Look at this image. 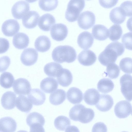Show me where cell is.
Returning <instances> with one entry per match:
<instances>
[{
    "label": "cell",
    "mask_w": 132,
    "mask_h": 132,
    "mask_svg": "<svg viewBox=\"0 0 132 132\" xmlns=\"http://www.w3.org/2000/svg\"><path fill=\"white\" fill-rule=\"evenodd\" d=\"M120 7L122 12L126 16H132V1H125L121 4Z\"/></svg>",
    "instance_id": "41"
},
{
    "label": "cell",
    "mask_w": 132,
    "mask_h": 132,
    "mask_svg": "<svg viewBox=\"0 0 132 132\" xmlns=\"http://www.w3.org/2000/svg\"><path fill=\"white\" fill-rule=\"evenodd\" d=\"M95 16L93 13L89 11L82 12L78 20V23L81 28L87 30L92 27L95 24Z\"/></svg>",
    "instance_id": "6"
},
{
    "label": "cell",
    "mask_w": 132,
    "mask_h": 132,
    "mask_svg": "<svg viewBox=\"0 0 132 132\" xmlns=\"http://www.w3.org/2000/svg\"><path fill=\"white\" fill-rule=\"evenodd\" d=\"M113 104V100L111 96L107 94H101L99 100L95 106L99 111L105 112L110 109Z\"/></svg>",
    "instance_id": "16"
},
{
    "label": "cell",
    "mask_w": 132,
    "mask_h": 132,
    "mask_svg": "<svg viewBox=\"0 0 132 132\" xmlns=\"http://www.w3.org/2000/svg\"><path fill=\"white\" fill-rule=\"evenodd\" d=\"M109 38L112 41L118 40L121 37L122 34L121 26L118 24H114L109 29Z\"/></svg>",
    "instance_id": "37"
},
{
    "label": "cell",
    "mask_w": 132,
    "mask_h": 132,
    "mask_svg": "<svg viewBox=\"0 0 132 132\" xmlns=\"http://www.w3.org/2000/svg\"><path fill=\"white\" fill-rule=\"evenodd\" d=\"M45 121L43 116L36 112L30 113L26 119L27 123L30 127V131L31 132L40 131L43 130Z\"/></svg>",
    "instance_id": "4"
},
{
    "label": "cell",
    "mask_w": 132,
    "mask_h": 132,
    "mask_svg": "<svg viewBox=\"0 0 132 132\" xmlns=\"http://www.w3.org/2000/svg\"><path fill=\"white\" fill-rule=\"evenodd\" d=\"M67 97L69 102L73 104H76L80 103L82 101L83 94L78 88L72 87L67 91Z\"/></svg>",
    "instance_id": "24"
},
{
    "label": "cell",
    "mask_w": 132,
    "mask_h": 132,
    "mask_svg": "<svg viewBox=\"0 0 132 132\" xmlns=\"http://www.w3.org/2000/svg\"><path fill=\"white\" fill-rule=\"evenodd\" d=\"M85 106L79 104L75 105L70 110L69 116L70 119L75 121H78V116L81 110Z\"/></svg>",
    "instance_id": "40"
},
{
    "label": "cell",
    "mask_w": 132,
    "mask_h": 132,
    "mask_svg": "<svg viewBox=\"0 0 132 132\" xmlns=\"http://www.w3.org/2000/svg\"><path fill=\"white\" fill-rule=\"evenodd\" d=\"M52 57L55 62L62 63H72L76 60L77 54L75 49L69 45H60L54 48L52 53Z\"/></svg>",
    "instance_id": "2"
},
{
    "label": "cell",
    "mask_w": 132,
    "mask_h": 132,
    "mask_svg": "<svg viewBox=\"0 0 132 132\" xmlns=\"http://www.w3.org/2000/svg\"><path fill=\"white\" fill-rule=\"evenodd\" d=\"M124 51V47L121 43L118 42H112L100 54L98 60L102 64L107 66L114 63L118 57L122 55Z\"/></svg>",
    "instance_id": "1"
},
{
    "label": "cell",
    "mask_w": 132,
    "mask_h": 132,
    "mask_svg": "<svg viewBox=\"0 0 132 132\" xmlns=\"http://www.w3.org/2000/svg\"><path fill=\"white\" fill-rule=\"evenodd\" d=\"M14 80L13 76L10 72H4L1 75L0 83L1 86L5 89L11 88Z\"/></svg>",
    "instance_id": "34"
},
{
    "label": "cell",
    "mask_w": 132,
    "mask_h": 132,
    "mask_svg": "<svg viewBox=\"0 0 132 132\" xmlns=\"http://www.w3.org/2000/svg\"><path fill=\"white\" fill-rule=\"evenodd\" d=\"M39 17V14L36 11H30L23 18V24L27 29L33 28L37 26Z\"/></svg>",
    "instance_id": "14"
},
{
    "label": "cell",
    "mask_w": 132,
    "mask_h": 132,
    "mask_svg": "<svg viewBox=\"0 0 132 132\" xmlns=\"http://www.w3.org/2000/svg\"><path fill=\"white\" fill-rule=\"evenodd\" d=\"M119 67L121 70L127 73H132V59L126 57L122 59L119 63Z\"/></svg>",
    "instance_id": "39"
},
{
    "label": "cell",
    "mask_w": 132,
    "mask_h": 132,
    "mask_svg": "<svg viewBox=\"0 0 132 132\" xmlns=\"http://www.w3.org/2000/svg\"><path fill=\"white\" fill-rule=\"evenodd\" d=\"M58 0H39V6L43 10L50 11L54 10L58 5Z\"/></svg>",
    "instance_id": "36"
},
{
    "label": "cell",
    "mask_w": 132,
    "mask_h": 132,
    "mask_svg": "<svg viewBox=\"0 0 132 132\" xmlns=\"http://www.w3.org/2000/svg\"><path fill=\"white\" fill-rule=\"evenodd\" d=\"M58 86L56 79L51 77H47L41 81L40 87L41 90L46 93H50L55 91Z\"/></svg>",
    "instance_id": "20"
},
{
    "label": "cell",
    "mask_w": 132,
    "mask_h": 132,
    "mask_svg": "<svg viewBox=\"0 0 132 132\" xmlns=\"http://www.w3.org/2000/svg\"><path fill=\"white\" fill-rule=\"evenodd\" d=\"M29 3H32L36 2L37 0H26Z\"/></svg>",
    "instance_id": "48"
},
{
    "label": "cell",
    "mask_w": 132,
    "mask_h": 132,
    "mask_svg": "<svg viewBox=\"0 0 132 132\" xmlns=\"http://www.w3.org/2000/svg\"><path fill=\"white\" fill-rule=\"evenodd\" d=\"M118 0H99L101 5L107 9L110 8L114 6L117 3Z\"/></svg>",
    "instance_id": "44"
},
{
    "label": "cell",
    "mask_w": 132,
    "mask_h": 132,
    "mask_svg": "<svg viewBox=\"0 0 132 132\" xmlns=\"http://www.w3.org/2000/svg\"><path fill=\"white\" fill-rule=\"evenodd\" d=\"M88 0V1H89V0Z\"/></svg>",
    "instance_id": "50"
},
{
    "label": "cell",
    "mask_w": 132,
    "mask_h": 132,
    "mask_svg": "<svg viewBox=\"0 0 132 132\" xmlns=\"http://www.w3.org/2000/svg\"><path fill=\"white\" fill-rule=\"evenodd\" d=\"M95 116L94 111L91 109L83 108L80 112L78 121L84 123L91 121Z\"/></svg>",
    "instance_id": "32"
},
{
    "label": "cell",
    "mask_w": 132,
    "mask_h": 132,
    "mask_svg": "<svg viewBox=\"0 0 132 132\" xmlns=\"http://www.w3.org/2000/svg\"><path fill=\"white\" fill-rule=\"evenodd\" d=\"M62 68L60 64L52 62L46 64L44 67V70L45 73L48 76L55 78L57 77Z\"/></svg>",
    "instance_id": "29"
},
{
    "label": "cell",
    "mask_w": 132,
    "mask_h": 132,
    "mask_svg": "<svg viewBox=\"0 0 132 132\" xmlns=\"http://www.w3.org/2000/svg\"><path fill=\"white\" fill-rule=\"evenodd\" d=\"M34 45L35 48L38 51L44 52L50 49L51 42L47 37L44 35L41 36L36 39Z\"/></svg>",
    "instance_id": "27"
},
{
    "label": "cell",
    "mask_w": 132,
    "mask_h": 132,
    "mask_svg": "<svg viewBox=\"0 0 132 132\" xmlns=\"http://www.w3.org/2000/svg\"><path fill=\"white\" fill-rule=\"evenodd\" d=\"M0 53L6 52L9 47V43L7 39L5 38H0Z\"/></svg>",
    "instance_id": "46"
},
{
    "label": "cell",
    "mask_w": 132,
    "mask_h": 132,
    "mask_svg": "<svg viewBox=\"0 0 132 132\" xmlns=\"http://www.w3.org/2000/svg\"><path fill=\"white\" fill-rule=\"evenodd\" d=\"M56 78L59 84L63 87L69 86L73 80V76L70 71L63 68L60 71Z\"/></svg>",
    "instance_id": "22"
},
{
    "label": "cell",
    "mask_w": 132,
    "mask_h": 132,
    "mask_svg": "<svg viewBox=\"0 0 132 132\" xmlns=\"http://www.w3.org/2000/svg\"><path fill=\"white\" fill-rule=\"evenodd\" d=\"M32 104L28 98L23 95L19 96L16 99V106L19 110L22 112H29L32 107Z\"/></svg>",
    "instance_id": "28"
},
{
    "label": "cell",
    "mask_w": 132,
    "mask_h": 132,
    "mask_svg": "<svg viewBox=\"0 0 132 132\" xmlns=\"http://www.w3.org/2000/svg\"><path fill=\"white\" fill-rule=\"evenodd\" d=\"M20 28V25L17 21L14 19H10L3 23L2 30L5 36L12 37L19 31Z\"/></svg>",
    "instance_id": "12"
},
{
    "label": "cell",
    "mask_w": 132,
    "mask_h": 132,
    "mask_svg": "<svg viewBox=\"0 0 132 132\" xmlns=\"http://www.w3.org/2000/svg\"><path fill=\"white\" fill-rule=\"evenodd\" d=\"M92 132L107 131L106 125L103 122H100L96 123L93 126L92 129Z\"/></svg>",
    "instance_id": "45"
},
{
    "label": "cell",
    "mask_w": 132,
    "mask_h": 132,
    "mask_svg": "<svg viewBox=\"0 0 132 132\" xmlns=\"http://www.w3.org/2000/svg\"><path fill=\"white\" fill-rule=\"evenodd\" d=\"M121 41L126 49L132 50V32H129L123 35Z\"/></svg>",
    "instance_id": "42"
},
{
    "label": "cell",
    "mask_w": 132,
    "mask_h": 132,
    "mask_svg": "<svg viewBox=\"0 0 132 132\" xmlns=\"http://www.w3.org/2000/svg\"><path fill=\"white\" fill-rule=\"evenodd\" d=\"M85 5L84 0H70L68 3L65 17L69 22L76 21Z\"/></svg>",
    "instance_id": "3"
},
{
    "label": "cell",
    "mask_w": 132,
    "mask_h": 132,
    "mask_svg": "<svg viewBox=\"0 0 132 132\" xmlns=\"http://www.w3.org/2000/svg\"><path fill=\"white\" fill-rule=\"evenodd\" d=\"M120 84L121 92L126 100H132V76L130 75L125 74L120 78Z\"/></svg>",
    "instance_id": "5"
},
{
    "label": "cell",
    "mask_w": 132,
    "mask_h": 132,
    "mask_svg": "<svg viewBox=\"0 0 132 132\" xmlns=\"http://www.w3.org/2000/svg\"><path fill=\"white\" fill-rule=\"evenodd\" d=\"M68 33V28L65 24L59 23L52 27L50 34L52 38L57 41H62L67 37Z\"/></svg>",
    "instance_id": "8"
},
{
    "label": "cell",
    "mask_w": 132,
    "mask_h": 132,
    "mask_svg": "<svg viewBox=\"0 0 132 132\" xmlns=\"http://www.w3.org/2000/svg\"><path fill=\"white\" fill-rule=\"evenodd\" d=\"M17 127L15 120L9 117H3L0 120V132H14Z\"/></svg>",
    "instance_id": "21"
},
{
    "label": "cell",
    "mask_w": 132,
    "mask_h": 132,
    "mask_svg": "<svg viewBox=\"0 0 132 132\" xmlns=\"http://www.w3.org/2000/svg\"><path fill=\"white\" fill-rule=\"evenodd\" d=\"M38 56V52L35 49L28 48L24 49L21 54L20 60L24 65L30 66L36 62Z\"/></svg>",
    "instance_id": "9"
},
{
    "label": "cell",
    "mask_w": 132,
    "mask_h": 132,
    "mask_svg": "<svg viewBox=\"0 0 132 132\" xmlns=\"http://www.w3.org/2000/svg\"><path fill=\"white\" fill-rule=\"evenodd\" d=\"M94 39L92 34L85 31L81 33L78 36L77 43L79 47L83 49L90 48L92 45Z\"/></svg>",
    "instance_id": "15"
},
{
    "label": "cell",
    "mask_w": 132,
    "mask_h": 132,
    "mask_svg": "<svg viewBox=\"0 0 132 132\" xmlns=\"http://www.w3.org/2000/svg\"><path fill=\"white\" fill-rule=\"evenodd\" d=\"M28 36L23 32H19L14 36L13 38V44L16 48L19 49L25 48L29 43Z\"/></svg>",
    "instance_id": "23"
},
{
    "label": "cell",
    "mask_w": 132,
    "mask_h": 132,
    "mask_svg": "<svg viewBox=\"0 0 132 132\" xmlns=\"http://www.w3.org/2000/svg\"><path fill=\"white\" fill-rule=\"evenodd\" d=\"M16 95L13 92L7 91L2 95L1 98V104L3 107L6 110H11L14 108L15 105Z\"/></svg>",
    "instance_id": "18"
},
{
    "label": "cell",
    "mask_w": 132,
    "mask_h": 132,
    "mask_svg": "<svg viewBox=\"0 0 132 132\" xmlns=\"http://www.w3.org/2000/svg\"><path fill=\"white\" fill-rule=\"evenodd\" d=\"M131 115L132 116V111H131Z\"/></svg>",
    "instance_id": "49"
},
{
    "label": "cell",
    "mask_w": 132,
    "mask_h": 132,
    "mask_svg": "<svg viewBox=\"0 0 132 132\" xmlns=\"http://www.w3.org/2000/svg\"><path fill=\"white\" fill-rule=\"evenodd\" d=\"M10 58L7 56H4L0 58V72H3L8 68L10 63Z\"/></svg>",
    "instance_id": "43"
},
{
    "label": "cell",
    "mask_w": 132,
    "mask_h": 132,
    "mask_svg": "<svg viewBox=\"0 0 132 132\" xmlns=\"http://www.w3.org/2000/svg\"><path fill=\"white\" fill-rule=\"evenodd\" d=\"M100 95L99 92L96 89L94 88L89 89L84 94V100L88 105H96L99 100Z\"/></svg>",
    "instance_id": "26"
},
{
    "label": "cell",
    "mask_w": 132,
    "mask_h": 132,
    "mask_svg": "<svg viewBox=\"0 0 132 132\" xmlns=\"http://www.w3.org/2000/svg\"><path fill=\"white\" fill-rule=\"evenodd\" d=\"M13 88L14 92L19 95H28L31 89L30 82L27 79L22 78L16 80Z\"/></svg>",
    "instance_id": "10"
},
{
    "label": "cell",
    "mask_w": 132,
    "mask_h": 132,
    "mask_svg": "<svg viewBox=\"0 0 132 132\" xmlns=\"http://www.w3.org/2000/svg\"><path fill=\"white\" fill-rule=\"evenodd\" d=\"M127 26L128 29L132 32V17L129 18L127 20Z\"/></svg>",
    "instance_id": "47"
},
{
    "label": "cell",
    "mask_w": 132,
    "mask_h": 132,
    "mask_svg": "<svg viewBox=\"0 0 132 132\" xmlns=\"http://www.w3.org/2000/svg\"><path fill=\"white\" fill-rule=\"evenodd\" d=\"M70 119L67 117L63 116H60L56 117L54 122L55 127L57 129L64 131L70 125Z\"/></svg>",
    "instance_id": "35"
},
{
    "label": "cell",
    "mask_w": 132,
    "mask_h": 132,
    "mask_svg": "<svg viewBox=\"0 0 132 132\" xmlns=\"http://www.w3.org/2000/svg\"><path fill=\"white\" fill-rule=\"evenodd\" d=\"M126 16L123 14L120 7H116L110 11L109 17L110 20L113 23L120 24L126 19Z\"/></svg>",
    "instance_id": "31"
},
{
    "label": "cell",
    "mask_w": 132,
    "mask_h": 132,
    "mask_svg": "<svg viewBox=\"0 0 132 132\" xmlns=\"http://www.w3.org/2000/svg\"><path fill=\"white\" fill-rule=\"evenodd\" d=\"M97 59L95 53L90 50H83L78 55V60L79 63L85 66H89L93 64Z\"/></svg>",
    "instance_id": "13"
},
{
    "label": "cell",
    "mask_w": 132,
    "mask_h": 132,
    "mask_svg": "<svg viewBox=\"0 0 132 132\" xmlns=\"http://www.w3.org/2000/svg\"><path fill=\"white\" fill-rule=\"evenodd\" d=\"M30 6L28 3L24 1H20L12 6L11 12L14 18L17 19H21L28 12Z\"/></svg>",
    "instance_id": "7"
},
{
    "label": "cell",
    "mask_w": 132,
    "mask_h": 132,
    "mask_svg": "<svg viewBox=\"0 0 132 132\" xmlns=\"http://www.w3.org/2000/svg\"><path fill=\"white\" fill-rule=\"evenodd\" d=\"M66 98V93L63 90L58 89L51 94L49 101L52 104L57 105L62 103Z\"/></svg>",
    "instance_id": "30"
},
{
    "label": "cell",
    "mask_w": 132,
    "mask_h": 132,
    "mask_svg": "<svg viewBox=\"0 0 132 132\" xmlns=\"http://www.w3.org/2000/svg\"><path fill=\"white\" fill-rule=\"evenodd\" d=\"M55 22V19L53 15L49 13H46L40 17L38 25L42 30L49 31Z\"/></svg>",
    "instance_id": "19"
},
{
    "label": "cell",
    "mask_w": 132,
    "mask_h": 132,
    "mask_svg": "<svg viewBox=\"0 0 132 132\" xmlns=\"http://www.w3.org/2000/svg\"><path fill=\"white\" fill-rule=\"evenodd\" d=\"M132 106L130 103L126 100H122L118 102L114 108L116 116L120 118L127 117L131 113Z\"/></svg>",
    "instance_id": "11"
},
{
    "label": "cell",
    "mask_w": 132,
    "mask_h": 132,
    "mask_svg": "<svg viewBox=\"0 0 132 132\" xmlns=\"http://www.w3.org/2000/svg\"><path fill=\"white\" fill-rule=\"evenodd\" d=\"M28 97L33 105L37 106L43 104L46 98L44 93L38 88L32 89L28 95Z\"/></svg>",
    "instance_id": "17"
},
{
    "label": "cell",
    "mask_w": 132,
    "mask_h": 132,
    "mask_svg": "<svg viewBox=\"0 0 132 132\" xmlns=\"http://www.w3.org/2000/svg\"><path fill=\"white\" fill-rule=\"evenodd\" d=\"M92 32L94 38L100 41L106 39L109 36L108 29L105 26L101 24H96L94 26Z\"/></svg>",
    "instance_id": "25"
},
{
    "label": "cell",
    "mask_w": 132,
    "mask_h": 132,
    "mask_svg": "<svg viewBox=\"0 0 132 132\" xmlns=\"http://www.w3.org/2000/svg\"><path fill=\"white\" fill-rule=\"evenodd\" d=\"M120 69L119 67L114 63H111L107 66L106 76L111 79H116L119 75Z\"/></svg>",
    "instance_id": "38"
},
{
    "label": "cell",
    "mask_w": 132,
    "mask_h": 132,
    "mask_svg": "<svg viewBox=\"0 0 132 132\" xmlns=\"http://www.w3.org/2000/svg\"><path fill=\"white\" fill-rule=\"evenodd\" d=\"M114 85L112 81L108 78H103L100 80L97 84V88L100 92L106 94L111 91Z\"/></svg>",
    "instance_id": "33"
}]
</instances>
